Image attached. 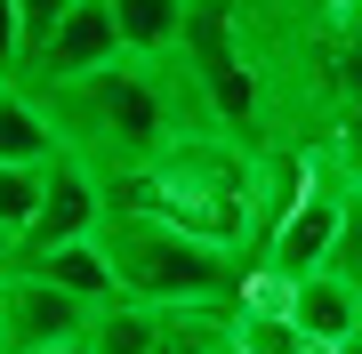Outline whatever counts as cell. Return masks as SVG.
<instances>
[{"label": "cell", "mask_w": 362, "mask_h": 354, "mask_svg": "<svg viewBox=\"0 0 362 354\" xmlns=\"http://www.w3.org/2000/svg\"><path fill=\"white\" fill-rule=\"evenodd\" d=\"M346 201H354V194H338L330 177H314L306 194L282 210V225L266 234L258 274H274V282H306V274H322L330 249H338V234H346Z\"/></svg>", "instance_id": "3957f363"}, {"label": "cell", "mask_w": 362, "mask_h": 354, "mask_svg": "<svg viewBox=\"0 0 362 354\" xmlns=\"http://www.w3.org/2000/svg\"><path fill=\"white\" fill-rule=\"evenodd\" d=\"M314 354H362V338H346V346H314Z\"/></svg>", "instance_id": "7c38bea8"}, {"label": "cell", "mask_w": 362, "mask_h": 354, "mask_svg": "<svg viewBox=\"0 0 362 354\" xmlns=\"http://www.w3.org/2000/svg\"><path fill=\"white\" fill-rule=\"evenodd\" d=\"M330 274H346L362 290V194L346 201V234H338V249H330Z\"/></svg>", "instance_id": "8fae6325"}, {"label": "cell", "mask_w": 362, "mask_h": 354, "mask_svg": "<svg viewBox=\"0 0 362 354\" xmlns=\"http://www.w3.org/2000/svg\"><path fill=\"white\" fill-rule=\"evenodd\" d=\"M65 354H89V346H65Z\"/></svg>", "instance_id": "5bb4252c"}, {"label": "cell", "mask_w": 362, "mask_h": 354, "mask_svg": "<svg viewBox=\"0 0 362 354\" xmlns=\"http://www.w3.org/2000/svg\"><path fill=\"white\" fill-rule=\"evenodd\" d=\"M121 25H113V0H73V16H65V33L49 40V49L25 65V81L16 89H65V81L81 73H105V65H121Z\"/></svg>", "instance_id": "277c9868"}, {"label": "cell", "mask_w": 362, "mask_h": 354, "mask_svg": "<svg viewBox=\"0 0 362 354\" xmlns=\"http://www.w3.org/2000/svg\"><path fill=\"white\" fill-rule=\"evenodd\" d=\"M105 258L121 274V298L137 306H161V314H218V306L242 298L250 282V258L226 242H202L169 218H145V210H105L97 225Z\"/></svg>", "instance_id": "6da1fadb"}, {"label": "cell", "mask_w": 362, "mask_h": 354, "mask_svg": "<svg viewBox=\"0 0 362 354\" xmlns=\"http://www.w3.org/2000/svg\"><path fill=\"white\" fill-rule=\"evenodd\" d=\"M8 89H16V81H8V73H0V97H8Z\"/></svg>", "instance_id": "4fadbf2b"}, {"label": "cell", "mask_w": 362, "mask_h": 354, "mask_svg": "<svg viewBox=\"0 0 362 354\" xmlns=\"http://www.w3.org/2000/svg\"><path fill=\"white\" fill-rule=\"evenodd\" d=\"M113 25L129 57H177L185 25H194V0H113Z\"/></svg>", "instance_id": "52a82bcc"}, {"label": "cell", "mask_w": 362, "mask_h": 354, "mask_svg": "<svg viewBox=\"0 0 362 354\" xmlns=\"http://www.w3.org/2000/svg\"><path fill=\"white\" fill-rule=\"evenodd\" d=\"M25 274H49L57 290H73V298H89L97 314L105 306H121V274H113V258H105V242H65V249H49V258H33Z\"/></svg>", "instance_id": "8992f818"}, {"label": "cell", "mask_w": 362, "mask_h": 354, "mask_svg": "<svg viewBox=\"0 0 362 354\" xmlns=\"http://www.w3.org/2000/svg\"><path fill=\"white\" fill-rule=\"evenodd\" d=\"M89 330H97V306L57 290L49 274L0 282V354H65V346H89Z\"/></svg>", "instance_id": "7a4b0ae2"}, {"label": "cell", "mask_w": 362, "mask_h": 354, "mask_svg": "<svg viewBox=\"0 0 362 354\" xmlns=\"http://www.w3.org/2000/svg\"><path fill=\"white\" fill-rule=\"evenodd\" d=\"M65 16H73V0H16V25H25V65L49 49L57 33H65Z\"/></svg>", "instance_id": "30bf717a"}, {"label": "cell", "mask_w": 362, "mask_h": 354, "mask_svg": "<svg viewBox=\"0 0 362 354\" xmlns=\"http://www.w3.org/2000/svg\"><path fill=\"white\" fill-rule=\"evenodd\" d=\"M40 201H49V170H8V161H0V225H8L16 242H25V225L40 218Z\"/></svg>", "instance_id": "9c48e42d"}, {"label": "cell", "mask_w": 362, "mask_h": 354, "mask_svg": "<svg viewBox=\"0 0 362 354\" xmlns=\"http://www.w3.org/2000/svg\"><path fill=\"white\" fill-rule=\"evenodd\" d=\"M290 314H298V330L314 346H346V338H362V290L322 266V274L290 282Z\"/></svg>", "instance_id": "5b68a950"}, {"label": "cell", "mask_w": 362, "mask_h": 354, "mask_svg": "<svg viewBox=\"0 0 362 354\" xmlns=\"http://www.w3.org/2000/svg\"><path fill=\"white\" fill-rule=\"evenodd\" d=\"M161 338H169V314H161V306L121 298V306H105V314H97L89 354H161Z\"/></svg>", "instance_id": "ba28073f"}]
</instances>
